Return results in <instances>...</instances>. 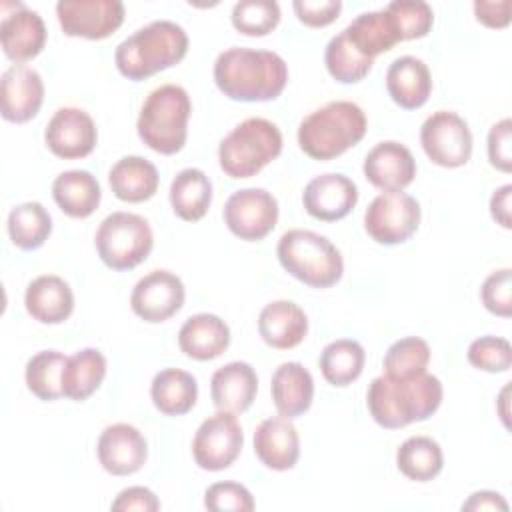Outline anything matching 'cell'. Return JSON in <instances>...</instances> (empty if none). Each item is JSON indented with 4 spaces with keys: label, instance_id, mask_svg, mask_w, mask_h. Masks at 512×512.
I'll return each instance as SVG.
<instances>
[{
    "label": "cell",
    "instance_id": "obj_1",
    "mask_svg": "<svg viewBox=\"0 0 512 512\" xmlns=\"http://www.w3.org/2000/svg\"><path fill=\"white\" fill-rule=\"evenodd\" d=\"M214 82L230 100L268 102L286 88L288 66L276 52L234 46L218 54Z\"/></svg>",
    "mask_w": 512,
    "mask_h": 512
},
{
    "label": "cell",
    "instance_id": "obj_2",
    "mask_svg": "<svg viewBox=\"0 0 512 512\" xmlns=\"http://www.w3.org/2000/svg\"><path fill=\"white\" fill-rule=\"evenodd\" d=\"M442 394V382L434 374L424 372L412 378L382 374L370 382L366 404L378 426L396 430L430 418L440 408Z\"/></svg>",
    "mask_w": 512,
    "mask_h": 512
},
{
    "label": "cell",
    "instance_id": "obj_3",
    "mask_svg": "<svg viewBox=\"0 0 512 512\" xmlns=\"http://www.w3.org/2000/svg\"><path fill=\"white\" fill-rule=\"evenodd\" d=\"M188 52V34L172 20H154L138 28L114 50L118 72L128 80H146L178 64Z\"/></svg>",
    "mask_w": 512,
    "mask_h": 512
},
{
    "label": "cell",
    "instance_id": "obj_4",
    "mask_svg": "<svg viewBox=\"0 0 512 512\" xmlns=\"http://www.w3.org/2000/svg\"><path fill=\"white\" fill-rule=\"evenodd\" d=\"M364 110L348 100L328 102L298 126V146L314 160H332L356 146L366 134Z\"/></svg>",
    "mask_w": 512,
    "mask_h": 512
},
{
    "label": "cell",
    "instance_id": "obj_5",
    "mask_svg": "<svg viewBox=\"0 0 512 512\" xmlns=\"http://www.w3.org/2000/svg\"><path fill=\"white\" fill-rule=\"evenodd\" d=\"M192 104L178 84L154 88L142 104L136 130L140 140L158 154L170 156L184 148Z\"/></svg>",
    "mask_w": 512,
    "mask_h": 512
},
{
    "label": "cell",
    "instance_id": "obj_6",
    "mask_svg": "<svg viewBox=\"0 0 512 512\" xmlns=\"http://www.w3.org/2000/svg\"><path fill=\"white\" fill-rule=\"evenodd\" d=\"M280 266L312 288H330L344 274V260L338 248L322 234L294 228L278 240Z\"/></svg>",
    "mask_w": 512,
    "mask_h": 512
},
{
    "label": "cell",
    "instance_id": "obj_7",
    "mask_svg": "<svg viewBox=\"0 0 512 512\" xmlns=\"http://www.w3.org/2000/svg\"><path fill=\"white\" fill-rule=\"evenodd\" d=\"M282 152V134L266 118H246L218 146V162L226 176L250 178Z\"/></svg>",
    "mask_w": 512,
    "mask_h": 512
},
{
    "label": "cell",
    "instance_id": "obj_8",
    "mask_svg": "<svg viewBox=\"0 0 512 512\" xmlns=\"http://www.w3.org/2000/svg\"><path fill=\"white\" fill-rule=\"evenodd\" d=\"M94 244L100 260L108 268L124 272L148 258L154 246V234L142 216L132 212H112L100 222Z\"/></svg>",
    "mask_w": 512,
    "mask_h": 512
},
{
    "label": "cell",
    "instance_id": "obj_9",
    "mask_svg": "<svg viewBox=\"0 0 512 512\" xmlns=\"http://www.w3.org/2000/svg\"><path fill=\"white\" fill-rule=\"evenodd\" d=\"M420 226V204L414 196L394 190L378 194L364 214L368 236L386 246L406 242Z\"/></svg>",
    "mask_w": 512,
    "mask_h": 512
},
{
    "label": "cell",
    "instance_id": "obj_10",
    "mask_svg": "<svg viewBox=\"0 0 512 512\" xmlns=\"http://www.w3.org/2000/svg\"><path fill=\"white\" fill-rule=\"evenodd\" d=\"M420 144L442 168L464 166L472 156V132L466 120L450 110H438L422 122Z\"/></svg>",
    "mask_w": 512,
    "mask_h": 512
},
{
    "label": "cell",
    "instance_id": "obj_11",
    "mask_svg": "<svg viewBox=\"0 0 512 512\" xmlns=\"http://www.w3.org/2000/svg\"><path fill=\"white\" fill-rule=\"evenodd\" d=\"M242 444L244 434L236 416L218 410L198 426L192 440V456L202 470L218 472L238 458Z\"/></svg>",
    "mask_w": 512,
    "mask_h": 512
},
{
    "label": "cell",
    "instance_id": "obj_12",
    "mask_svg": "<svg viewBox=\"0 0 512 512\" xmlns=\"http://www.w3.org/2000/svg\"><path fill=\"white\" fill-rule=\"evenodd\" d=\"M278 222V202L264 188H242L224 204V224L246 242L266 238Z\"/></svg>",
    "mask_w": 512,
    "mask_h": 512
},
{
    "label": "cell",
    "instance_id": "obj_13",
    "mask_svg": "<svg viewBox=\"0 0 512 512\" xmlns=\"http://www.w3.org/2000/svg\"><path fill=\"white\" fill-rule=\"evenodd\" d=\"M56 16L66 36L102 40L122 26L124 4L120 0H60Z\"/></svg>",
    "mask_w": 512,
    "mask_h": 512
},
{
    "label": "cell",
    "instance_id": "obj_14",
    "mask_svg": "<svg viewBox=\"0 0 512 512\" xmlns=\"http://www.w3.org/2000/svg\"><path fill=\"white\" fill-rule=\"evenodd\" d=\"M182 280L168 270H152L140 278L130 294L132 312L144 322L158 324L172 318L184 306Z\"/></svg>",
    "mask_w": 512,
    "mask_h": 512
},
{
    "label": "cell",
    "instance_id": "obj_15",
    "mask_svg": "<svg viewBox=\"0 0 512 512\" xmlns=\"http://www.w3.org/2000/svg\"><path fill=\"white\" fill-rule=\"evenodd\" d=\"M44 142L50 152L64 160H76L88 156L98 142V130L88 112L82 108H60L48 120L44 130Z\"/></svg>",
    "mask_w": 512,
    "mask_h": 512
},
{
    "label": "cell",
    "instance_id": "obj_16",
    "mask_svg": "<svg viewBox=\"0 0 512 512\" xmlns=\"http://www.w3.org/2000/svg\"><path fill=\"white\" fill-rule=\"evenodd\" d=\"M42 102L44 82L34 68L26 64H12L2 72L0 112L4 120L24 124L40 112Z\"/></svg>",
    "mask_w": 512,
    "mask_h": 512
},
{
    "label": "cell",
    "instance_id": "obj_17",
    "mask_svg": "<svg viewBox=\"0 0 512 512\" xmlns=\"http://www.w3.org/2000/svg\"><path fill=\"white\" fill-rule=\"evenodd\" d=\"M96 452L108 474L130 476L144 466L148 458V444L136 426L118 422L100 432Z\"/></svg>",
    "mask_w": 512,
    "mask_h": 512
},
{
    "label": "cell",
    "instance_id": "obj_18",
    "mask_svg": "<svg viewBox=\"0 0 512 512\" xmlns=\"http://www.w3.org/2000/svg\"><path fill=\"white\" fill-rule=\"evenodd\" d=\"M358 202V188L356 184L336 172H326L320 176H314L304 192H302V204L304 210L322 222H336L346 218L352 208Z\"/></svg>",
    "mask_w": 512,
    "mask_h": 512
},
{
    "label": "cell",
    "instance_id": "obj_19",
    "mask_svg": "<svg viewBox=\"0 0 512 512\" xmlns=\"http://www.w3.org/2000/svg\"><path fill=\"white\" fill-rule=\"evenodd\" d=\"M364 176L366 180L384 190H404L416 176V160L412 152L394 140L378 142L364 158Z\"/></svg>",
    "mask_w": 512,
    "mask_h": 512
},
{
    "label": "cell",
    "instance_id": "obj_20",
    "mask_svg": "<svg viewBox=\"0 0 512 512\" xmlns=\"http://www.w3.org/2000/svg\"><path fill=\"white\" fill-rule=\"evenodd\" d=\"M46 24L42 16L24 4H16L14 12H4L0 24V42L6 58L16 64L36 58L46 44Z\"/></svg>",
    "mask_w": 512,
    "mask_h": 512
},
{
    "label": "cell",
    "instance_id": "obj_21",
    "mask_svg": "<svg viewBox=\"0 0 512 512\" xmlns=\"http://www.w3.org/2000/svg\"><path fill=\"white\" fill-rule=\"evenodd\" d=\"M254 452L270 470H290L300 458V436L286 416L262 420L254 432Z\"/></svg>",
    "mask_w": 512,
    "mask_h": 512
},
{
    "label": "cell",
    "instance_id": "obj_22",
    "mask_svg": "<svg viewBox=\"0 0 512 512\" xmlns=\"http://www.w3.org/2000/svg\"><path fill=\"white\" fill-rule=\"evenodd\" d=\"M258 392L256 370L248 362H228L220 366L210 380V396L218 410L242 414L248 410Z\"/></svg>",
    "mask_w": 512,
    "mask_h": 512
},
{
    "label": "cell",
    "instance_id": "obj_23",
    "mask_svg": "<svg viewBox=\"0 0 512 512\" xmlns=\"http://www.w3.org/2000/svg\"><path fill=\"white\" fill-rule=\"evenodd\" d=\"M26 312L40 324H60L74 310V294L68 282L54 274H42L26 286Z\"/></svg>",
    "mask_w": 512,
    "mask_h": 512
},
{
    "label": "cell",
    "instance_id": "obj_24",
    "mask_svg": "<svg viewBox=\"0 0 512 512\" xmlns=\"http://www.w3.org/2000/svg\"><path fill=\"white\" fill-rule=\"evenodd\" d=\"M308 332V318L304 310L290 300H274L260 310L258 334L276 350H290L298 346Z\"/></svg>",
    "mask_w": 512,
    "mask_h": 512
},
{
    "label": "cell",
    "instance_id": "obj_25",
    "mask_svg": "<svg viewBox=\"0 0 512 512\" xmlns=\"http://www.w3.org/2000/svg\"><path fill=\"white\" fill-rule=\"evenodd\" d=\"M230 344V328L228 324L208 312H200L190 316L178 332L180 350L192 360H214L218 358Z\"/></svg>",
    "mask_w": 512,
    "mask_h": 512
},
{
    "label": "cell",
    "instance_id": "obj_26",
    "mask_svg": "<svg viewBox=\"0 0 512 512\" xmlns=\"http://www.w3.org/2000/svg\"><path fill=\"white\" fill-rule=\"evenodd\" d=\"M386 90L390 98L404 110L424 106L432 92V76L428 66L416 56L396 58L386 72Z\"/></svg>",
    "mask_w": 512,
    "mask_h": 512
},
{
    "label": "cell",
    "instance_id": "obj_27",
    "mask_svg": "<svg viewBox=\"0 0 512 512\" xmlns=\"http://www.w3.org/2000/svg\"><path fill=\"white\" fill-rule=\"evenodd\" d=\"M270 394L276 410L282 416L296 418L312 406V374L300 362H282L272 374Z\"/></svg>",
    "mask_w": 512,
    "mask_h": 512
},
{
    "label": "cell",
    "instance_id": "obj_28",
    "mask_svg": "<svg viewBox=\"0 0 512 512\" xmlns=\"http://www.w3.org/2000/svg\"><path fill=\"white\" fill-rule=\"evenodd\" d=\"M108 182L114 196L122 202L150 200L158 190V170L142 156H124L108 172Z\"/></svg>",
    "mask_w": 512,
    "mask_h": 512
},
{
    "label": "cell",
    "instance_id": "obj_29",
    "mask_svg": "<svg viewBox=\"0 0 512 512\" xmlns=\"http://www.w3.org/2000/svg\"><path fill=\"white\" fill-rule=\"evenodd\" d=\"M52 198L70 218H88L100 204L102 190L88 170H66L52 182Z\"/></svg>",
    "mask_w": 512,
    "mask_h": 512
},
{
    "label": "cell",
    "instance_id": "obj_30",
    "mask_svg": "<svg viewBox=\"0 0 512 512\" xmlns=\"http://www.w3.org/2000/svg\"><path fill=\"white\" fill-rule=\"evenodd\" d=\"M342 32L348 42L370 60L400 42L398 30L386 10L362 12Z\"/></svg>",
    "mask_w": 512,
    "mask_h": 512
},
{
    "label": "cell",
    "instance_id": "obj_31",
    "mask_svg": "<svg viewBox=\"0 0 512 512\" xmlns=\"http://www.w3.org/2000/svg\"><path fill=\"white\" fill-rule=\"evenodd\" d=\"M150 398L166 416H182L190 412L198 398L196 378L180 368L160 370L150 384Z\"/></svg>",
    "mask_w": 512,
    "mask_h": 512
},
{
    "label": "cell",
    "instance_id": "obj_32",
    "mask_svg": "<svg viewBox=\"0 0 512 512\" xmlns=\"http://www.w3.org/2000/svg\"><path fill=\"white\" fill-rule=\"evenodd\" d=\"M212 202L210 178L200 168L180 170L170 184V204L178 218L196 222L206 216Z\"/></svg>",
    "mask_w": 512,
    "mask_h": 512
},
{
    "label": "cell",
    "instance_id": "obj_33",
    "mask_svg": "<svg viewBox=\"0 0 512 512\" xmlns=\"http://www.w3.org/2000/svg\"><path fill=\"white\" fill-rule=\"evenodd\" d=\"M106 376V358L96 348H84L68 356L62 372V394L82 402L90 398Z\"/></svg>",
    "mask_w": 512,
    "mask_h": 512
},
{
    "label": "cell",
    "instance_id": "obj_34",
    "mask_svg": "<svg viewBox=\"0 0 512 512\" xmlns=\"http://www.w3.org/2000/svg\"><path fill=\"white\" fill-rule=\"evenodd\" d=\"M396 466L406 478L428 482L442 472V448L428 436H410L396 450Z\"/></svg>",
    "mask_w": 512,
    "mask_h": 512
},
{
    "label": "cell",
    "instance_id": "obj_35",
    "mask_svg": "<svg viewBox=\"0 0 512 512\" xmlns=\"http://www.w3.org/2000/svg\"><path fill=\"white\" fill-rule=\"evenodd\" d=\"M366 352L360 342L338 338L324 346L320 354V372L332 386L352 384L364 370Z\"/></svg>",
    "mask_w": 512,
    "mask_h": 512
},
{
    "label": "cell",
    "instance_id": "obj_36",
    "mask_svg": "<svg viewBox=\"0 0 512 512\" xmlns=\"http://www.w3.org/2000/svg\"><path fill=\"white\" fill-rule=\"evenodd\" d=\"M6 228L14 246L20 250H36L48 240L52 218L40 202H22L10 210Z\"/></svg>",
    "mask_w": 512,
    "mask_h": 512
},
{
    "label": "cell",
    "instance_id": "obj_37",
    "mask_svg": "<svg viewBox=\"0 0 512 512\" xmlns=\"http://www.w3.org/2000/svg\"><path fill=\"white\" fill-rule=\"evenodd\" d=\"M68 356L58 350H42L26 362L24 380L28 390L46 402L62 398V372Z\"/></svg>",
    "mask_w": 512,
    "mask_h": 512
},
{
    "label": "cell",
    "instance_id": "obj_38",
    "mask_svg": "<svg viewBox=\"0 0 512 512\" xmlns=\"http://www.w3.org/2000/svg\"><path fill=\"white\" fill-rule=\"evenodd\" d=\"M324 64L328 74L342 84L360 82L372 70L374 60L362 56L344 36V32L330 38L324 50Z\"/></svg>",
    "mask_w": 512,
    "mask_h": 512
},
{
    "label": "cell",
    "instance_id": "obj_39",
    "mask_svg": "<svg viewBox=\"0 0 512 512\" xmlns=\"http://www.w3.org/2000/svg\"><path fill=\"white\" fill-rule=\"evenodd\" d=\"M430 362V346L418 336H406L390 344L384 354V374L392 378H412L424 374Z\"/></svg>",
    "mask_w": 512,
    "mask_h": 512
},
{
    "label": "cell",
    "instance_id": "obj_40",
    "mask_svg": "<svg viewBox=\"0 0 512 512\" xmlns=\"http://www.w3.org/2000/svg\"><path fill=\"white\" fill-rule=\"evenodd\" d=\"M232 26L246 36H266L280 22V6L274 0H240L232 8Z\"/></svg>",
    "mask_w": 512,
    "mask_h": 512
},
{
    "label": "cell",
    "instance_id": "obj_41",
    "mask_svg": "<svg viewBox=\"0 0 512 512\" xmlns=\"http://www.w3.org/2000/svg\"><path fill=\"white\" fill-rule=\"evenodd\" d=\"M402 40H414V38H424L432 24H434V12L428 2L424 0H396L390 2L384 8Z\"/></svg>",
    "mask_w": 512,
    "mask_h": 512
},
{
    "label": "cell",
    "instance_id": "obj_42",
    "mask_svg": "<svg viewBox=\"0 0 512 512\" xmlns=\"http://www.w3.org/2000/svg\"><path fill=\"white\" fill-rule=\"evenodd\" d=\"M468 362L484 372H506L512 366V348L506 338L482 336L468 346Z\"/></svg>",
    "mask_w": 512,
    "mask_h": 512
},
{
    "label": "cell",
    "instance_id": "obj_43",
    "mask_svg": "<svg viewBox=\"0 0 512 512\" xmlns=\"http://www.w3.org/2000/svg\"><path fill=\"white\" fill-rule=\"evenodd\" d=\"M204 506L212 512H250L254 510V498L250 490L238 482H214L204 492Z\"/></svg>",
    "mask_w": 512,
    "mask_h": 512
},
{
    "label": "cell",
    "instance_id": "obj_44",
    "mask_svg": "<svg viewBox=\"0 0 512 512\" xmlns=\"http://www.w3.org/2000/svg\"><path fill=\"white\" fill-rule=\"evenodd\" d=\"M482 304L488 312L510 318L512 314V270L502 268L492 272L480 288Z\"/></svg>",
    "mask_w": 512,
    "mask_h": 512
},
{
    "label": "cell",
    "instance_id": "obj_45",
    "mask_svg": "<svg viewBox=\"0 0 512 512\" xmlns=\"http://www.w3.org/2000/svg\"><path fill=\"white\" fill-rule=\"evenodd\" d=\"M488 160L502 172L512 170V120L502 118L488 132Z\"/></svg>",
    "mask_w": 512,
    "mask_h": 512
},
{
    "label": "cell",
    "instance_id": "obj_46",
    "mask_svg": "<svg viewBox=\"0 0 512 512\" xmlns=\"http://www.w3.org/2000/svg\"><path fill=\"white\" fill-rule=\"evenodd\" d=\"M292 8L298 16V20L310 28H322L332 24L340 10V0H296L292 2Z\"/></svg>",
    "mask_w": 512,
    "mask_h": 512
},
{
    "label": "cell",
    "instance_id": "obj_47",
    "mask_svg": "<svg viewBox=\"0 0 512 512\" xmlns=\"http://www.w3.org/2000/svg\"><path fill=\"white\" fill-rule=\"evenodd\" d=\"M112 510L116 512H130V510H140V512H156L160 510V500L150 488L144 486H130L118 492L114 502L110 504Z\"/></svg>",
    "mask_w": 512,
    "mask_h": 512
},
{
    "label": "cell",
    "instance_id": "obj_48",
    "mask_svg": "<svg viewBox=\"0 0 512 512\" xmlns=\"http://www.w3.org/2000/svg\"><path fill=\"white\" fill-rule=\"evenodd\" d=\"M474 14L476 20L482 22L488 28H504L510 24V2L498 0V2H474Z\"/></svg>",
    "mask_w": 512,
    "mask_h": 512
},
{
    "label": "cell",
    "instance_id": "obj_49",
    "mask_svg": "<svg viewBox=\"0 0 512 512\" xmlns=\"http://www.w3.org/2000/svg\"><path fill=\"white\" fill-rule=\"evenodd\" d=\"M510 196H512V184H504L498 190H494L490 198V214L502 228H512L510 220Z\"/></svg>",
    "mask_w": 512,
    "mask_h": 512
},
{
    "label": "cell",
    "instance_id": "obj_50",
    "mask_svg": "<svg viewBox=\"0 0 512 512\" xmlns=\"http://www.w3.org/2000/svg\"><path fill=\"white\" fill-rule=\"evenodd\" d=\"M462 510H508V502L502 498V494L492 490H480L474 492L464 504Z\"/></svg>",
    "mask_w": 512,
    "mask_h": 512
},
{
    "label": "cell",
    "instance_id": "obj_51",
    "mask_svg": "<svg viewBox=\"0 0 512 512\" xmlns=\"http://www.w3.org/2000/svg\"><path fill=\"white\" fill-rule=\"evenodd\" d=\"M506 392H508V386H504V390H502V396H500V400H502V410H500V416H502V422H504V426H508V412L504 410V406H506Z\"/></svg>",
    "mask_w": 512,
    "mask_h": 512
}]
</instances>
